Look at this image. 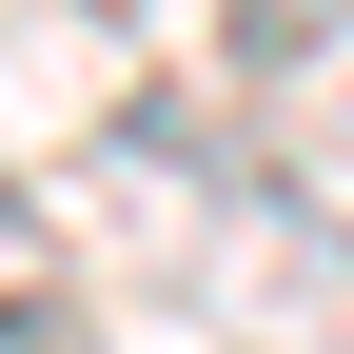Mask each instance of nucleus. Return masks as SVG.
I'll return each mask as SVG.
<instances>
[{"label":"nucleus","instance_id":"1","mask_svg":"<svg viewBox=\"0 0 354 354\" xmlns=\"http://www.w3.org/2000/svg\"><path fill=\"white\" fill-rule=\"evenodd\" d=\"M99 177L158 216V256L216 295L236 354H354V197H315L295 158H216L197 99H138Z\"/></svg>","mask_w":354,"mask_h":354},{"label":"nucleus","instance_id":"2","mask_svg":"<svg viewBox=\"0 0 354 354\" xmlns=\"http://www.w3.org/2000/svg\"><path fill=\"white\" fill-rule=\"evenodd\" d=\"M216 59H236L256 138L315 177V197H354V0H216Z\"/></svg>","mask_w":354,"mask_h":354},{"label":"nucleus","instance_id":"3","mask_svg":"<svg viewBox=\"0 0 354 354\" xmlns=\"http://www.w3.org/2000/svg\"><path fill=\"white\" fill-rule=\"evenodd\" d=\"M0 354H99V315H79V295H39V276H20V295H0Z\"/></svg>","mask_w":354,"mask_h":354}]
</instances>
